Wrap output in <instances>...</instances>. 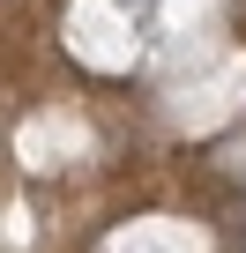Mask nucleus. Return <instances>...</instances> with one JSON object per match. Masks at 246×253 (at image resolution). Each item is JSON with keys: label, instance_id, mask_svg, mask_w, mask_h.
Returning a JSON list of instances; mask_svg holds the SVG:
<instances>
[{"label": "nucleus", "instance_id": "obj_1", "mask_svg": "<svg viewBox=\"0 0 246 253\" xmlns=\"http://www.w3.org/2000/svg\"><path fill=\"white\" fill-rule=\"evenodd\" d=\"M231 223H239V231H246V201H239V209H231Z\"/></svg>", "mask_w": 246, "mask_h": 253}]
</instances>
